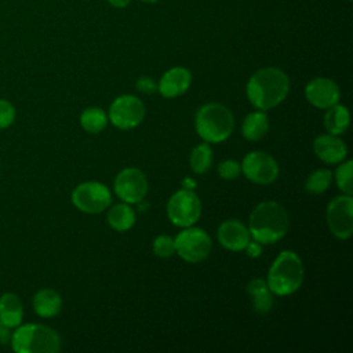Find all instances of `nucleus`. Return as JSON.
Masks as SVG:
<instances>
[{
  "mask_svg": "<svg viewBox=\"0 0 353 353\" xmlns=\"http://www.w3.org/2000/svg\"><path fill=\"white\" fill-rule=\"evenodd\" d=\"M244 250H245V252H247V255H248L250 258H258V256L261 255V252H262V245H261V243L256 241V240H252V241L250 240Z\"/></svg>",
  "mask_w": 353,
  "mask_h": 353,
  "instance_id": "7c9ffc66",
  "label": "nucleus"
},
{
  "mask_svg": "<svg viewBox=\"0 0 353 353\" xmlns=\"http://www.w3.org/2000/svg\"><path fill=\"white\" fill-rule=\"evenodd\" d=\"M110 123L120 130H131L139 125L145 117L143 102L130 94L117 97L109 108Z\"/></svg>",
  "mask_w": 353,
  "mask_h": 353,
  "instance_id": "1a4fd4ad",
  "label": "nucleus"
},
{
  "mask_svg": "<svg viewBox=\"0 0 353 353\" xmlns=\"http://www.w3.org/2000/svg\"><path fill=\"white\" fill-rule=\"evenodd\" d=\"M332 182V172L328 168H319L314 170L305 182L306 192L312 194H320L324 193Z\"/></svg>",
  "mask_w": 353,
  "mask_h": 353,
  "instance_id": "393cba45",
  "label": "nucleus"
},
{
  "mask_svg": "<svg viewBox=\"0 0 353 353\" xmlns=\"http://www.w3.org/2000/svg\"><path fill=\"white\" fill-rule=\"evenodd\" d=\"M233 127L234 117L225 105L211 102L203 105L196 112V132L207 143H219L226 141L230 137Z\"/></svg>",
  "mask_w": 353,
  "mask_h": 353,
  "instance_id": "20e7f679",
  "label": "nucleus"
},
{
  "mask_svg": "<svg viewBox=\"0 0 353 353\" xmlns=\"http://www.w3.org/2000/svg\"><path fill=\"white\" fill-rule=\"evenodd\" d=\"M135 85H137V90L143 94H153L154 91H157V83L149 76H141L137 80Z\"/></svg>",
  "mask_w": 353,
  "mask_h": 353,
  "instance_id": "c756f323",
  "label": "nucleus"
},
{
  "mask_svg": "<svg viewBox=\"0 0 353 353\" xmlns=\"http://www.w3.org/2000/svg\"><path fill=\"white\" fill-rule=\"evenodd\" d=\"M174 243L178 255L189 263L204 261L210 255L212 247L210 234L200 228L192 226L181 230L174 239Z\"/></svg>",
  "mask_w": 353,
  "mask_h": 353,
  "instance_id": "0eeeda50",
  "label": "nucleus"
},
{
  "mask_svg": "<svg viewBox=\"0 0 353 353\" xmlns=\"http://www.w3.org/2000/svg\"><path fill=\"white\" fill-rule=\"evenodd\" d=\"M137 207H138V210H139V211H146V210L149 208V203H148V201H145V199H142L141 201H138V203H137Z\"/></svg>",
  "mask_w": 353,
  "mask_h": 353,
  "instance_id": "f704fd0d",
  "label": "nucleus"
},
{
  "mask_svg": "<svg viewBox=\"0 0 353 353\" xmlns=\"http://www.w3.org/2000/svg\"><path fill=\"white\" fill-rule=\"evenodd\" d=\"M306 99L319 109H328L338 103L341 91L336 83L327 77H314L305 87Z\"/></svg>",
  "mask_w": 353,
  "mask_h": 353,
  "instance_id": "ddd939ff",
  "label": "nucleus"
},
{
  "mask_svg": "<svg viewBox=\"0 0 353 353\" xmlns=\"http://www.w3.org/2000/svg\"><path fill=\"white\" fill-rule=\"evenodd\" d=\"M142 1H145V3H154V1H157V0H142Z\"/></svg>",
  "mask_w": 353,
  "mask_h": 353,
  "instance_id": "c9c22d12",
  "label": "nucleus"
},
{
  "mask_svg": "<svg viewBox=\"0 0 353 353\" xmlns=\"http://www.w3.org/2000/svg\"><path fill=\"white\" fill-rule=\"evenodd\" d=\"M152 248L154 255L160 258H170L175 252V243L172 237L167 234H160L153 240Z\"/></svg>",
  "mask_w": 353,
  "mask_h": 353,
  "instance_id": "bb28decb",
  "label": "nucleus"
},
{
  "mask_svg": "<svg viewBox=\"0 0 353 353\" xmlns=\"http://www.w3.org/2000/svg\"><path fill=\"white\" fill-rule=\"evenodd\" d=\"M17 116L14 105L7 99H0V130L10 127Z\"/></svg>",
  "mask_w": 353,
  "mask_h": 353,
  "instance_id": "cd10ccee",
  "label": "nucleus"
},
{
  "mask_svg": "<svg viewBox=\"0 0 353 353\" xmlns=\"http://www.w3.org/2000/svg\"><path fill=\"white\" fill-rule=\"evenodd\" d=\"M33 310L37 316L50 319L57 316L62 309V298L52 288H41L39 290L32 301Z\"/></svg>",
  "mask_w": 353,
  "mask_h": 353,
  "instance_id": "f3484780",
  "label": "nucleus"
},
{
  "mask_svg": "<svg viewBox=\"0 0 353 353\" xmlns=\"http://www.w3.org/2000/svg\"><path fill=\"white\" fill-rule=\"evenodd\" d=\"M290 91V79L279 68L256 70L247 83V98L259 110H268L284 101Z\"/></svg>",
  "mask_w": 353,
  "mask_h": 353,
  "instance_id": "f257e3e1",
  "label": "nucleus"
},
{
  "mask_svg": "<svg viewBox=\"0 0 353 353\" xmlns=\"http://www.w3.org/2000/svg\"><path fill=\"white\" fill-rule=\"evenodd\" d=\"M303 281V265L292 250H284L273 261L266 283L273 295L285 296L294 294Z\"/></svg>",
  "mask_w": 353,
  "mask_h": 353,
  "instance_id": "7ed1b4c3",
  "label": "nucleus"
},
{
  "mask_svg": "<svg viewBox=\"0 0 353 353\" xmlns=\"http://www.w3.org/2000/svg\"><path fill=\"white\" fill-rule=\"evenodd\" d=\"M10 339H11L10 328L0 323V343H3V345L4 343H10Z\"/></svg>",
  "mask_w": 353,
  "mask_h": 353,
  "instance_id": "2f4dec72",
  "label": "nucleus"
},
{
  "mask_svg": "<svg viewBox=\"0 0 353 353\" xmlns=\"http://www.w3.org/2000/svg\"><path fill=\"white\" fill-rule=\"evenodd\" d=\"M108 223L116 232H125L135 223V211L127 203H120L108 211Z\"/></svg>",
  "mask_w": 353,
  "mask_h": 353,
  "instance_id": "4be33fe9",
  "label": "nucleus"
},
{
  "mask_svg": "<svg viewBox=\"0 0 353 353\" xmlns=\"http://www.w3.org/2000/svg\"><path fill=\"white\" fill-rule=\"evenodd\" d=\"M22 319L23 306L19 296L14 292H4L0 296V323L11 330L18 327Z\"/></svg>",
  "mask_w": 353,
  "mask_h": 353,
  "instance_id": "a211bd4d",
  "label": "nucleus"
},
{
  "mask_svg": "<svg viewBox=\"0 0 353 353\" xmlns=\"http://www.w3.org/2000/svg\"><path fill=\"white\" fill-rule=\"evenodd\" d=\"M189 164L194 174H204L210 170L212 164V150L207 142L197 145L190 152Z\"/></svg>",
  "mask_w": 353,
  "mask_h": 353,
  "instance_id": "b1692460",
  "label": "nucleus"
},
{
  "mask_svg": "<svg viewBox=\"0 0 353 353\" xmlns=\"http://www.w3.org/2000/svg\"><path fill=\"white\" fill-rule=\"evenodd\" d=\"M240 167L245 178L258 185H269L279 176V164L266 152L254 150L247 153Z\"/></svg>",
  "mask_w": 353,
  "mask_h": 353,
  "instance_id": "9b49d317",
  "label": "nucleus"
},
{
  "mask_svg": "<svg viewBox=\"0 0 353 353\" xmlns=\"http://www.w3.org/2000/svg\"><path fill=\"white\" fill-rule=\"evenodd\" d=\"M250 234L261 244H272L281 240L288 230V214L276 201L259 203L250 215Z\"/></svg>",
  "mask_w": 353,
  "mask_h": 353,
  "instance_id": "f03ea898",
  "label": "nucleus"
},
{
  "mask_svg": "<svg viewBox=\"0 0 353 353\" xmlns=\"http://www.w3.org/2000/svg\"><path fill=\"white\" fill-rule=\"evenodd\" d=\"M116 194L127 204H137L148 193V179L145 174L134 167L121 170L113 183Z\"/></svg>",
  "mask_w": 353,
  "mask_h": 353,
  "instance_id": "f8f14e48",
  "label": "nucleus"
},
{
  "mask_svg": "<svg viewBox=\"0 0 353 353\" xmlns=\"http://www.w3.org/2000/svg\"><path fill=\"white\" fill-rule=\"evenodd\" d=\"M247 291L252 301V307L256 313L265 314L268 313L273 306V292L269 290L266 280L256 277L252 279L248 285Z\"/></svg>",
  "mask_w": 353,
  "mask_h": 353,
  "instance_id": "6ab92c4d",
  "label": "nucleus"
},
{
  "mask_svg": "<svg viewBox=\"0 0 353 353\" xmlns=\"http://www.w3.org/2000/svg\"><path fill=\"white\" fill-rule=\"evenodd\" d=\"M216 237L221 245L229 251H243L251 240L248 228L239 219H228L222 222L218 228Z\"/></svg>",
  "mask_w": 353,
  "mask_h": 353,
  "instance_id": "4468645a",
  "label": "nucleus"
},
{
  "mask_svg": "<svg viewBox=\"0 0 353 353\" xmlns=\"http://www.w3.org/2000/svg\"><path fill=\"white\" fill-rule=\"evenodd\" d=\"M324 127L328 134L341 135L349 127V110L346 106L335 103L324 114Z\"/></svg>",
  "mask_w": 353,
  "mask_h": 353,
  "instance_id": "412c9836",
  "label": "nucleus"
},
{
  "mask_svg": "<svg viewBox=\"0 0 353 353\" xmlns=\"http://www.w3.org/2000/svg\"><path fill=\"white\" fill-rule=\"evenodd\" d=\"M73 205L85 214H99L112 203V194L106 185L88 181L77 185L72 192Z\"/></svg>",
  "mask_w": 353,
  "mask_h": 353,
  "instance_id": "6e6552de",
  "label": "nucleus"
},
{
  "mask_svg": "<svg viewBox=\"0 0 353 353\" xmlns=\"http://www.w3.org/2000/svg\"><path fill=\"white\" fill-rule=\"evenodd\" d=\"M352 175H353V161L352 160L341 161L335 171V181L343 194L352 196V193H353Z\"/></svg>",
  "mask_w": 353,
  "mask_h": 353,
  "instance_id": "a878e982",
  "label": "nucleus"
},
{
  "mask_svg": "<svg viewBox=\"0 0 353 353\" xmlns=\"http://www.w3.org/2000/svg\"><path fill=\"white\" fill-rule=\"evenodd\" d=\"M327 225L331 233L346 240L353 233V199L350 194L334 197L327 205Z\"/></svg>",
  "mask_w": 353,
  "mask_h": 353,
  "instance_id": "9d476101",
  "label": "nucleus"
},
{
  "mask_svg": "<svg viewBox=\"0 0 353 353\" xmlns=\"http://www.w3.org/2000/svg\"><path fill=\"white\" fill-rule=\"evenodd\" d=\"M192 83V73L182 66L168 69L157 83V90L164 98H175L188 91Z\"/></svg>",
  "mask_w": 353,
  "mask_h": 353,
  "instance_id": "2eb2a0df",
  "label": "nucleus"
},
{
  "mask_svg": "<svg viewBox=\"0 0 353 353\" xmlns=\"http://www.w3.org/2000/svg\"><path fill=\"white\" fill-rule=\"evenodd\" d=\"M108 124V116L101 108H87L80 114V125L90 134L101 132Z\"/></svg>",
  "mask_w": 353,
  "mask_h": 353,
  "instance_id": "5701e85b",
  "label": "nucleus"
},
{
  "mask_svg": "<svg viewBox=\"0 0 353 353\" xmlns=\"http://www.w3.org/2000/svg\"><path fill=\"white\" fill-rule=\"evenodd\" d=\"M113 7H119V8H123V7H125L128 3H130V0H108Z\"/></svg>",
  "mask_w": 353,
  "mask_h": 353,
  "instance_id": "72a5a7b5",
  "label": "nucleus"
},
{
  "mask_svg": "<svg viewBox=\"0 0 353 353\" xmlns=\"http://www.w3.org/2000/svg\"><path fill=\"white\" fill-rule=\"evenodd\" d=\"M200 215L201 203L193 190L182 188L168 199L167 216L175 226H192L199 221Z\"/></svg>",
  "mask_w": 353,
  "mask_h": 353,
  "instance_id": "423d86ee",
  "label": "nucleus"
},
{
  "mask_svg": "<svg viewBox=\"0 0 353 353\" xmlns=\"http://www.w3.org/2000/svg\"><path fill=\"white\" fill-rule=\"evenodd\" d=\"M313 150L314 154L327 164H339L347 154L345 142L338 135L332 134L319 135L313 141Z\"/></svg>",
  "mask_w": 353,
  "mask_h": 353,
  "instance_id": "dca6fc26",
  "label": "nucleus"
},
{
  "mask_svg": "<svg viewBox=\"0 0 353 353\" xmlns=\"http://www.w3.org/2000/svg\"><path fill=\"white\" fill-rule=\"evenodd\" d=\"M10 343L17 353H57L61 349V338L55 330L33 323L15 327Z\"/></svg>",
  "mask_w": 353,
  "mask_h": 353,
  "instance_id": "39448f33",
  "label": "nucleus"
},
{
  "mask_svg": "<svg viewBox=\"0 0 353 353\" xmlns=\"http://www.w3.org/2000/svg\"><path fill=\"white\" fill-rule=\"evenodd\" d=\"M241 172V167L236 160H225L218 165V174L222 179H236Z\"/></svg>",
  "mask_w": 353,
  "mask_h": 353,
  "instance_id": "c85d7f7f",
  "label": "nucleus"
},
{
  "mask_svg": "<svg viewBox=\"0 0 353 353\" xmlns=\"http://www.w3.org/2000/svg\"><path fill=\"white\" fill-rule=\"evenodd\" d=\"M182 188H183V189H190V190H193V189L196 188V181L192 179V178H185V179L182 181Z\"/></svg>",
  "mask_w": 353,
  "mask_h": 353,
  "instance_id": "473e14b6",
  "label": "nucleus"
},
{
  "mask_svg": "<svg viewBox=\"0 0 353 353\" xmlns=\"http://www.w3.org/2000/svg\"><path fill=\"white\" fill-rule=\"evenodd\" d=\"M269 130V119L265 112H251L245 116L241 132L248 141H259Z\"/></svg>",
  "mask_w": 353,
  "mask_h": 353,
  "instance_id": "aec40b11",
  "label": "nucleus"
}]
</instances>
